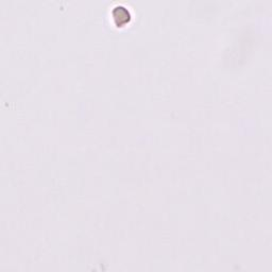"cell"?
Instances as JSON below:
<instances>
[{"label": "cell", "mask_w": 272, "mask_h": 272, "mask_svg": "<svg viewBox=\"0 0 272 272\" xmlns=\"http://www.w3.org/2000/svg\"><path fill=\"white\" fill-rule=\"evenodd\" d=\"M112 17L117 27H123L130 22V11L122 6H115L112 8Z\"/></svg>", "instance_id": "1"}]
</instances>
